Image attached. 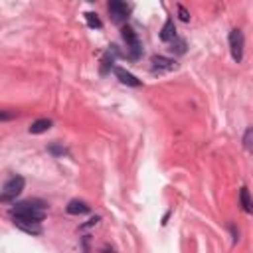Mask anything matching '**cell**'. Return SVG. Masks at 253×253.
Here are the masks:
<instances>
[{
  "instance_id": "9a60e30c",
  "label": "cell",
  "mask_w": 253,
  "mask_h": 253,
  "mask_svg": "<svg viewBox=\"0 0 253 253\" xmlns=\"http://www.w3.org/2000/svg\"><path fill=\"white\" fill-rule=\"evenodd\" d=\"M85 20H87V24H89L91 28H97V30L103 28V22H101L97 18V14H93V12H85Z\"/></svg>"
},
{
  "instance_id": "52a82bcc",
  "label": "cell",
  "mask_w": 253,
  "mask_h": 253,
  "mask_svg": "<svg viewBox=\"0 0 253 253\" xmlns=\"http://www.w3.org/2000/svg\"><path fill=\"white\" fill-rule=\"evenodd\" d=\"M115 75H117V79L123 83V85H129V87H141L142 85V81L141 79H137L135 75L131 73V71H126L125 67H121V65H115Z\"/></svg>"
},
{
  "instance_id": "5bb4252c",
  "label": "cell",
  "mask_w": 253,
  "mask_h": 253,
  "mask_svg": "<svg viewBox=\"0 0 253 253\" xmlns=\"http://www.w3.org/2000/svg\"><path fill=\"white\" fill-rule=\"evenodd\" d=\"M243 146H245L247 153L253 155V126H249V129L245 131V135H243Z\"/></svg>"
},
{
  "instance_id": "5b68a950",
  "label": "cell",
  "mask_w": 253,
  "mask_h": 253,
  "mask_svg": "<svg viewBox=\"0 0 253 253\" xmlns=\"http://www.w3.org/2000/svg\"><path fill=\"white\" fill-rule=\"evenodd\" d=\"M107 10L111 14V20L115 24H123L126 18H129V6H126V2H121V0H111V2L107 4Z\"/></svg>"
},
{
  "instance_id": "7402d4cb",
  "label": "cell",
  "mask_w": 253,
  "mask_h": 253,
  "mask_svg": "<svg viewBox=\"0 0 253 253\" xmlns=\"http://www.w3.org/2000/svg\"><path fill=\"white\" fill-rule=\"evenodd\" d=\"M105 253H113V251H105Z\"/></svg>"
},
{
  "instance_id": "3957f363",
  "label": "cell",
  "mask_w": 253,
  "mask_h": 253,
  "mask_svg": "<svg viewBox=\"0 0 253 253\" xmlns=\"http://www.w3.org/2000/svg\"><path fill=\"white\" fill-rule=\"evenodd\" d=\"M230 52H232V58L236 63H241L243 62V49H245V36L239 28H234L230 32Z\"/></svg>"
},
{
  "instance_id": "2e32d148",
  "label": "cell",
  "mask_w": 253,
  "mask_h": 253,
  "mask_svg": "<svg viewBox=\"0 0 253 253\" xmlns=\"http://www.w3.org/2000/svg\"><path fill=\"white\" fill-rule=\"evenodd\" d=\"M109 69H115V65H113V56H111V52H107L105 56H103V62H101V73H107Z\"/></svg>"
},
{
  "instance_id": "277c9868",
  "label": "cell",
  "mask_w": 253,
  "mask_h": 253,
  "mask_svg": "<svg viewBox=\"0 0 253 253\" xmlns=\"http://www.w3.org/2000/svg\"><path fill=\"white\" fill-rule=\"evenodd\" d=\"M121 36H123V40L126 42V47H129V58H131V60H139L141 54H142V47H141V40H139L137 32H135L131 26H123Z\"/></svg>"
},
{
  "instance_id": "6da1fadb",
  "label": "cell",
  "mask_w": 253,
  "mask_h": 253,
  "mask_svg": "<svg viewBox=\"0 0 253 253\" xmlns=\"http://www.w3.org/2000/svg\"><path fill=\"white\" fill-rule=\"evenodd\" d=\"M47 212V204L42 200H24L16 202L10 208V216L14 221H38L42 223Z\"/></svg>"
},
{
  "instance_id": "8992f818",
  "label": "cell",
  "mask_w": 253,
  "mask_h": 253,
  "mask_svg": "<svg viewBox=\"0 0 253 253\" xmlns=\"http://www.w3.org/2000/svg\"><path fill=\"white\" fill-rule=\"evenodd\" d=\"M153 71L157 73H162V71H174L178 69V63H176V60H170V58H164V56H153Z\"/></svg>"
},
{
  "instance_id": "8fae6325",
  "label": "cell",
  "mask_w": 253,
  "mask_h": 253,
  "mask_svg": "<svg viewBox=\"0 0 253 253\" xmlns=\"http://www.w3.org/2000/svg\"><path fill=\"white\" fill-rule=\"evenodd\" d=\"M47 129H52V121H49V119H38V121H34L30 125L28 131H30V135H42Z\"/></svg>"
},
{
  "instance_id": "9c48e42d",
  "label": "cell",
  "mask_w": 253,
  "mask_h": 253,
  "mask_svg": "<svg viewBox=\"0 0 253 253\" xmlns=\"http://www.w3.org/2000/svg\"><path fill=\"white\" fill-rule=\"evenodd\" d=\"M91 208L85 204V202H81V200H71L69 204L65 206V212L69 214V216H81V214H87Z\"/></svg>"
},
{
  "instance_id": "7a4b0ae2",
  "label": "cell",
  "mask_w": 253,
  "mask_h": 253,
  "mask_svg": "<svg viewBox=\"0 0 253 253\" xmlns=\"http://www.w3.org/2000/svg\"><path fill=\"white\" fill-rule=\"evenodd\" d=\"M24 186H26V180H24L22 176L16 174V176H12V178H8V180L4 182L2 194H0V202H10V200H14L16 196L22 194Z\"/></svg>"
},
{
  "instance_id": "30bf717a",
  "label": "cell",
  "mask_w": 253,
  "mask_h": 253,
  "mask_svg": "<svg viewBox=\"0 0 253 253\" xmlns=\"http://www.w3.org/2000/svg\"><path fill=\"white\" fill-rule=\"evenodd\" d=\"M239 206L245 214H253V198L245 186H241V190H239Z\"/></svg>"
},
{
  "instance_id": "44dd1931",
  "label": "cell",
  "mask_w": 253,
  "mask_h": 253,
  "mask_svg": "<svg viewBox=\"0 0 253 253\" xmlns=\"http://www.w3.org/2000/svg\"><path fill=\"white\" fill-rule=\"evenodd\" d=\"M12 117H16V113H8V111L0 113V119H2V121H8V119H12Z\"/></svg>"
},
{
  "instance_id": "4fadbf2b",
  "label": "cell",
  "mask_w": 253,
  "mask_h": 253,
  "mask_svg": "<svg viewBox=\"0 0 253 253\" xmlns=\"http://www.w3.org/2000/svg\"><path fill=\"white\" fill-rule=\"evenodd\" d=\"M47 153L52 157H63V155H67V148L62 146L60 142H49L47 144Z\"/></svg>"
},
{
  "instance_id": "ac0fdd59",
  "label": "cell",
  "mask_w": 253,
  "mask_h": 253,
  "mask_svg": "<svg viewBox=\"0 0 253 253\" xmlns=\"http://www.w3.org/2000/svg\"><path fill=\"white\" fill-rule=\"evenodd\" d=\"M178 14H180V20H182V22H190V12H188L182 4H178Z\"/></svg>"
},
{
  "instance_id": "ba28073f",
  "label": "cell",
  "mask_w": 253,
  "mask_h": 253,
  "mask_svg": "<svg viewBox=\"0 0 253 253\" xmlns=\"http://www.w3.org/2000/svg\"><path fill=\"white\" fill-rule=\"evenodd\" d=\"M176 38V26H174V20L172 18H168L166 22H164V26H162V30H160V40L162 42H166V44H172Z\"/></svg>"
},
{
  "instance_id": "7c38bea8",
  "label": "cell",
  "mask_w": 253,
  "mask_h": 253,
  "mask_svg": "<svg viewBox=\"0 0 253 253\" xmlns=\"http://www.w3.org/2000/svg\"><path fill=\"white\" fill-rule=\"evenodd\" d=\"M22 232H26V234H32V236H40L42 234V223L38 221H14Z\"/></svg>"
},
{
  "instance_id": "ffe728a7",
  "label": "cell",
  "mask_w": 253,
  "mask_h": 253,
  "mask_svg": "<svg viewBox=\"0 0 253 253\" xmlns=\"http://www.w3.org/2000/svg\"><path fill=\"white\" fill-rule=\"evenodd\" d=\"M230 232H232V236H234V243H237V241H239V232L236 230L234 223H230Z\"/></svg>"
},
{
  "instance_id": "d6986e66",
  "label": "cell",
  "mask_w": 253,
  "mask_h": 253,
  "mask_svg": "<svg viewBox=\"0 0 253 253\" xmlns=\"http://www.w3.org/2000/svg\"><path fill=\"white\" fill-rule=\"evenodd\" d=\"M99 220H101L99 216H95V218H91V220H89L87 223H83V225H81V230H85V227H91V225H97V223H99Z\"/></svg>"
},
{
  "instance_id": "e0dca14e",
  "label": "cell",
  "mask_w": 253,
  "mask_h": 253,
  "mask_svg": "<svg viewBox=\"0 0 253 253\" xmlns=\"http://www.w3.org/2000/svg\"><path fill=\"white\" fill-rule=\"evenodd\" d=\"M170 52H174V54H184V52H186V42L180 40V38H176V40L170 44Z\"/></svg>"
}]
</instances>
